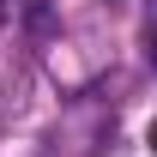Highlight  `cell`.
Returning a JSON list of instances; mask_svg holds the SVG:
<instances>
[{
	"label": "cell",
	"mask_w": 157,
	"mask_h": 157,
	"mask_svg": "<svg viewBox=\"0 0 157 157\" xmlns=\"http://www.w3.org/2000/svg\"><path fill=\"white\" fill-rule=\"evenodd\" d=\"M0 12H6V0H0Z\"/></svg>",
	"instance_id": "obj_1"
}]
</instances>
